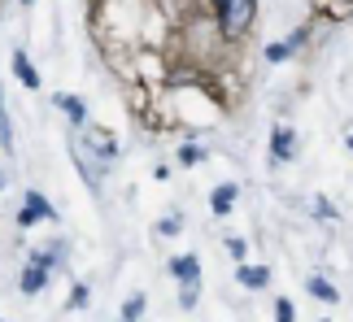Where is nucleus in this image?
Returning <instances> with one entry per match:
<instances>
[{
	"label": "nucleus",
	"mask_w": 353,
	"mask_h": 322,
	"mask_svg": "<svg viewBox=\"0 0 353 322\" xmlns=\"http://www.w3.org/2000/svg\"><path fill=\"white\" fill-rule=\"evenodd\" d=\"M270 149H275V157H283V161H288L292 157V131H275V144H270Z\"/></svg>",
	"instance_id": "obj_8"
},
{
	"label": "nucleus",
	"mask_w": 353,
	"mask_h": 322,
	"mask_svg": "<svg viewBox=\"0 0 353 322\" xmlns=\"http://www.w3.org/2000/svg\"><path fill=\"white\" fill-rule=\"evenodd\" d=\"M57 105L74 118V122H83V118H88V109H83V100H79V96H57Z\"/></svg>",
	"instance_id": "obj_10"
},
{
	"label": "nucleus",
	"mask_w": 353,
	"mask_h": 322,
	"mask_svg": "<svg viewBox=\"0 0 353 322\" xmlns=\"http://www.w3.org/2000/svg\"><path fill=\"white\" fill-rule=\"evenodd\" d=\"M170 275L183 283V292H196V279H201V261L196 257H174L170 261Z\"/></svg>",
	"instance_id": "obj_3"
},
{
	"label": "nucleus",
	"mask_w": 353,
	"mask_h": 322,
	"mask_svg": "<svg viewBox=\"0 0 353 322\" xmlns=\"http://www.w3.org/2000/svg\"><path fill=\"white\" fill-rule=\"evenodd\" d=\"M219 22H223V35H240L244 26L253 22V5L249 0H236V5H219Z\"/></svg>",
	"instance_id": "obj_1"
},
{
	"label": "nucleus",
	"mask_w": 353,
	"mask_h": 322,
	"mask_svg": "<svg viewBox=\"0 0 353 322\" xmlns=\"http://www.w3.org/2000/svg\"><path fill=\"white\" fill-rule=\"evenodd\" d=\"M0 187H5V174H0Z\"/></svg>",
	"instance_id": "obj_16"
},
{
	"label": "nucleus",
	"mask_w": 353,
	"mask_h": 322,
	"mask_svg": "<svg viewBox=\"0 0 353 322\" xmlns=\"http://www.w3.org/2000/svg\"><path fill=\"white\" fill-rule=\"evenodd\" d=\"M214 213H232V205H236V183H223L219 192H214Z\"/></svg>",
	"instance_id": "obj_6"
},
{
	"label": "nucleus",
	"mask_w": 353,
	"mask_h": 322,
	"mask_svg": "<svg viewBox=\"0 0 353 322\" xmlns=\"http://www.w3.org/2000/svg\"><path fill=\"white\" fill-rule=\"evenodd\" d=\"M240 283L244 288H266V279H270V270H266V266H240Z\"/></svg>",
	"instance_id": "obj_4"
},
{
	"label": "nucleus",
	"mask_w": 353,
	"mask_h": 322,
	"mask_svg": "<svg viewBox=\"0 0 353 322\" xmlns=\"http://www.w3.org/2000/svg\"><path fill=\"white\" fill-rule=\"evenodd\" d=\"M39 218H57V209H52V205H48V200L39 196V192H26L18 222H22V226H31V222H39Z\"/></svg>",
	"instance_id": "obj_2"
},
{
	"label": "nucleus",
	"mask_w": 353,
	"mask_h": 322,
	"mask_svg": "<svg viewBox=\"0 0 353 322\" xmlns=\"http://www.w3.org/2000/svg\"><path fill=\"white\" fill-rule=\"evenodd\" d=\"M13 74H18L26 87H39V74L31 70V61H26V52H13Z\"/></svg>",
	"instance_id": "obj_5"
},
{
	"label": "nucleus",
	"mask_w": 353,
	"mask_h": 322,
	"mask_svg": "<svg viewBox=\"0 0 353 322\" xmlns=\"http://www.w3.org/2000/svg\"><path fill=\"white\" fill-rule=\"evenodd\" d=\"M275 318H279V322H292V318H296V314H292V301H279V305H275Z\"/></svg>",
	"instance_id": "obj_12"
},
{
	"label": "nucleus",
	"mask_w": 353,
	"mask_h": 322,
	"mask_svg": "<svg viewBox=\"0 0 353 322\" xmlns=\"http://www.w3.org/2000/svg\"><path fill=\"white\" fill-rule=\"evenodd\" d=\"M0 149L13 153V127H9V114H5V92H0Z\"/></svg>",
	"instance_id": "obj_7"
},
{
	"label": "nucleus",
	"mask_w": 353,
	"mask_h": 322,
	"mask_svg": "<svg viewBox=\"0 0 353 322\" xmlns=\"http://www.w3.org/2000/svg\"><path fill=\"white\" fill-rule=\"evenodd\" d=\"M227 253H232V257L240 261V257H244V239H227Z\"/></svg>",
	"instance_id": "obj_14"
},
{
	"label": "nucleus",
	"mask_w": 353,
	"mask_h": 322,
	"mask_svg": "<svg viewBox=\"0 0 353 322\" xmlns=\"http://www.w3.org/2000/svg\"><path fill=\"white\" fill-rule=\"evenodd\" d=\"M310 292H314V297H319V301H336V288H332V283H323V279H319V275H314V279H310Z\"/></svg>",
	"instance_id": "obj_11"
},
{
	"label": "nucleus",
	"mask_w": 353,
	"mask_h": 322,
	"mask_svg": "<svg viewBox=\"0 0 353 322\" xmlns=\"http://www.w3.org/2000/svg\"><path fill=\"white\" fill-rule=\"evenodd\" d=\"M179 157H183V161H188V166H192V161H201V149H192V144H188V149H183V153H179Z\"/></svg>",
	"instance_id": "obj_15"
},
{
	"label": "nucleus",
	"mask_w": 353,
	"mask_h": 322,
	"mask_svg": "<svg viewBox=\"0 0 353 322\" xmlns=\"http://www.w3.org/2000/svg\"><path fill=\"white\" fill-rule=\"evenodd\" d=\"M140 314H144V297L135 292V297H127V305H122V322H140Z\"/></svg>",
	"instance_id": "obj_9"
},
{
	"label": "nucleus",
	"mask_w": 353,
	"mask_h": 322,
	"mask_svg": "<svg viewBox=\"0 0 353 322\" xmlns=\"http://www.w3.org/2000/svg\"><path fill=\"white\" fill-rule=\"evenodd\" d=\"M266 57H270V61H283V57H288V44H270Z\"/></svg>",
	"instance_id": "obj_13"
}]
</instances>
